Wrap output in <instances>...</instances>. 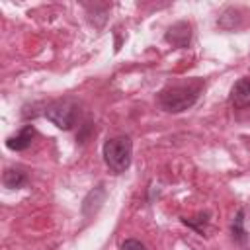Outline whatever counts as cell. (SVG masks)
Returning <instances> with one entry per match:
<instances>
[{"mask_svg": "<svg viewBox=\"0 0 250 250\" xmlns=\"http://www.w3.org/2000/svg\"><path fill=\"white\" fill-rule=\"evenodd\" d=\"M45 115L59 129H70L76 121V105L70 100H59L47 107Z\"/></svg>", "mask_w": 250, "mask_h": 250, "instance_id": "cell-3", "label": "cell"}, {"mask_svg": "<svg viewBox=\"0 0 250 250\" xmlns=\"http://www.w3.org/2000/svg\"><path fill=\"white\" fill-rule=\"evenodd\" d=\"M242 217H244V213L238 211V213H236V219L232 221V238L238 240V242H244V240H246V232H244V229H242V223H244Z\"/></svg>", "mask_w": 250, "mask_h": 250, "instance_id": "cell-7", "label": "cell"}, {"mask_svg": "<svg viewBox=\"0 0 250 250\" xmlns=\"http://www.w3.org/2000/svg\"><path fill=\"white\" fill-rule=\"evenodd\" d=\"M199 84H182V86H172L164 90L158 98L162 109L170 113H180L188 107H191L199 96Z\"/></svg>", "mask_w": 250, "mask_h": 250, "instance_id": "cell-1", "label": "cell"}, {"mask_svg": "<svg viewBox=\"0 0 250 250\" xmlns=\"http://www.w3.org/2000/svg\"><path fill=\"white\" fill-rule=\"evenodd\" d=\"M131 156H133V143L129 137L121 135V137H113V139L105 141L104 160L113 172H117V174L125 172L131 164Z\"/></svg>", "mask_w": 250, "mask_h": 250, "instance_id": "cell-2", "label": "cell"}, {"mask_svg": "<svg viewBox=\"0 0 250 250\" xmlns=\"http://www.w3.org/2000/svg\"><path fill=\"white\" fill-rule=\"evenodd\" d=\"M25 184V176H23V172H20V170H6L4 172V186L6 188H20V186H23Z\"/></svg>", "mask_w": 250, "mask_h": 250, "instance_id": "cell-6", "label": "cell"}, {"mask_svg": "<svg viewBox=\"0 0 250 250\" xmlns=\"http://www.w3.org/2000/svg\"><path fill=\"white\" fill-rule=\"evenodd\" d=\"M230 100L236 107H250V78H240L232 86Z\"/></svg>", "mask_w": 250, "mask_h": 250, "instance_id": "cell-4", "label": "cell"}, {"mask_svg": "<svg viewBox=\"0 0 250 250\" xmlns=\"http://www.w3.org/2000/svg\"><path fill=\"white\" fill-rule=\"evenodd\" d=\"M121 250H146V246H145L143 242L131 238V240H125V242L121 244Z\"/></svg>", "mask_w": 250, "mask_h": 250, "instance_id": "cell-8", "label": "cell"}, {"mask_svg": "<svg viewBox=\"0 0 250 250\" xmlns=\"http://www.w3.org/2000/svg\"><path fill=\"white\" fill-rule=\"evenodd\" d=\"M33 135H35L33 127L27 125V127H23L16 137H10L6 145H8V148H12V150H23V148H27V146L31 145Z\"/></svg>", "mask_w": 250, "mask_h": 250, "instance_id": "cell-5", "label": "cell"}]
</instances>
